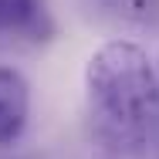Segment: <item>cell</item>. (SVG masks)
Masks as SVG:
<instances>
[{"label":"cell","mask_w":159,"mask_h":159,"mask_svg":"<svg viewBox=\"0 0 159 159\" xmlns=\"http://www.w3.org/2000/svg\"><path fill=\"white\" fill-rule=\"evenodd\" d=\"M85 92L95 132L112 149L146 159L159 146V75L139 44H102L88 58Z\"/></svg>","instance_id":"1"},{"label":"cell","mask_w":159,"mask_h":159,"mask_svg":"<svg viewBox=\"0 0 159 159\" xmlns=\"http://www.w3.org/2000/svg\"><path fill=\"white\" fill-rule=\"evenodd\" d=\"M27 112H31L27 78L0 64V146H10L14 139H20L27 125Z\"/></svg>","instance_id":"2"},{"label":"cell","mask_w":159,"mask_h":159,"mask_svg":"<svg viewBox=\"0 0 159 159\" xmlns=\"http://www.w3.org/2000/svg\"><path fill=\"white\" fill-rule=\"evenodd\" d=\"M3 34H24V37L48 34L44 0H0V37Z\"/></svg>","instance_id":"3"},{"label":"cell","mask_w":159,"mask_h":159,"mask_svg":"<svg viewBox=\"0 0 159 159\" xmlns=\"http://www.w3.org/2000/svg\"><path fill=\"white\" fill-rule=\"evenodd\" d=\"M112 17L129 24H156L159 20V0H98Z\"/></svg>","instance_id":"4"}]
</instances>
